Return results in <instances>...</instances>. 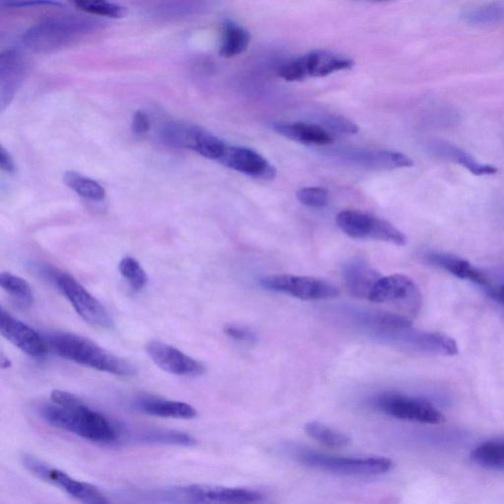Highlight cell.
Listing matches in <instances>:
<instances>
[{
  "label": "cell",
  "instance_id": "cell-1",
  "mask_svg": "<svg viewBox=\"0 0 504 504\" xmlns=\"http://www.w3.org/2000/svg\"><path fill=\"white\" fill-rule=\"evenodd\" d=\"M50 399L53 404H45L39 409L47 424L97 445L124 444L125 426L88 407L77 395L54 390Z\"/></svg>",
  "mask_w": 504,
  "mask_h": 504
},
{
  "label": "cell",
  "instance_id": "cell-2",
  "mask_svg": "<svg viewBox=\"0 0 504 504\" xmlns=\"http://www.w3.org/2000/svg\"><path fill=\"white\" fill-rule=\"evenodd\" d=\"M104 22L83 16H63L34 25L22 37L23 44L35 53H52L84 39L103 27Z\"/></svg>",
  "mask_w": 504,
  "mask_h": 504
},
{
  "label": "cell",
  "instance_id": "cell-3",
  "mask_svg": "<svg viewBox=\"0 0 504 504\" xmlns=\"http://www.w3.org/2000/svg\"><path fill=\"white\" fill-rule=\"evenodd\" d=\"M46 340L56 355L86 368L124 377L136 374L134 365L129 361L80 335L55 333L46 337Z\"/></svg>",
  "mask_w": 504,
  "mask_h": 504
},
{
  "label": "cell",
  "instance_id": "cell-4",
  "mask_svg": "<svg viewBox=\"0 0 504 504\" xmlns=\"http://www.w3.org/2000/svg\"><path fill=\"white\" fill-rule=\"evenodd\" d=\"M141 497L158 504H251L262 499L256 490L204 485L144 490Z\"/></svg>",
  "mask_w": 504,
  "mask_h": 504
},
{
  "label": "cell",
  "instance_id": "cell-5",
  "mask_svg": "<svg viewBox=\"0 0 504 504\" xmlns=\"http://www.w3.org/2000/svg\"><path fill=\"white\" fill-rule=\"evenodd\" d=\"M293 457L308 467L346 476H373L389 472L394 462L384 457H345L299 448Z\"/></svg>",
  "mask_w": 504,
  "mask_h": 504
},
{
  "label": "cell",
  "instance_id": "cell-6",
  "mask_svg": "<svg viewBox=\"0 0 504 504\" xmlns=\"http://www.w3.org/2000/svg\"><path fill=\"white\" fill-rule=\"evenodd\" d=\"M21 462L23 467L39 480L58 488L82 504H113L95 486L77 480L68 473L53 467L52 465L28 453H24Z\"/></svg>",
  "mask_w": 504,
  "mask_h": 504
},
{
  "label": "cell",
  "instance_id": "cell-7",
  "mask_svg": "<svg viewBox=\"0 0 504 504\" xmlns=\"http://www.w3.org/2000/svg\"><path fill=\"white\" fill-rule=\"evenodd\" d=\"M338 228L352 238H371L376 241L403 247L407 244V236L396 226L384 220L359 210H345L336 217Z\"/></svg>",
  "mask_w": 504,
  "mask_h": 504
},
{
  "label": "cell",
  "instance_id": "cell-8",
  "mask_svg": "<svg viewBox=\"0 0 504 504\" xmlns=\"http://www.w3.org/2000/svg\"><path fill=\"white\" fill-rule=\"evenodd\" d=\"M47 274L84 321L100 329H110L112 320L102 302L88 292L72 276L55 269L47 270Z\"/></svg>",
  "mask_w": 504,
  "mask_h": 504
},
{
  "label": "cell",
  "instance_id": "cell-9",
  "mask_svg": "<svg viewBox=\"0 0 504 504\" xmlns=\"http://www.w3.org/2000/svg\"><path fill=\"white\" fill-rule=\"evenodd\" d=\"M373 406L399 420L421 424L444 423L446 417L432 403L397 393H385L374 398Z\"/></svg>",
  "mask_w": 504,
  "mask_h": 504
},
{
  "label": "cell",
  "instance_id": "cell-10",
  "mask_svg": "<svg viewBox=\"0 0 504 504\" xmlns=\"http://www.w3.org/2000/svg\"><path fill=\"white\" fill-rule=\"evenodd\" d=\"M268 291L286 294L302 300H326L338 298L336 286L314 277L278 274L264 277L259 281Z\"/></svg>",
  "mask_w": 504,
  "mask_h": 504
},
{
  "label": "cell",
  "instance_id": "cell-11",
  "mask_svg": "<svg viewBox=\"0 0 504 504\" xmlns=\"http://www.w3.org/2000/svg\"><path fill=\"white\" fill-rule=\"evenodd\" d=\"M374 304L394 305L410 314L418 312L422 304L419 287L408 276H383L369 296Z\"/></svg>",
  "mask_w": 504,
  "mask_h": 504
},
{
  "label": "cell",
  "instance_id": "cell-12",
  "mask_svg": "<svg viewBox=\"0 0 504 504\" xmlns=\"http://www.w3.org/2000/svg\"><path fill=\"white\" fill-rule=\"evenodd\" d=\"M146 352L158 368L171 374L197 377L206 373L205 365L184 354L169 344L151 341L145 346Z\"/></svg>",
  "mask_w": 504,
  "mask_h": 504
},
{
  "label": "cell",
  "instance_id": "cell-13",
  "mask_svg": "<svg viewBox=\"0 0 504 504\" xmlns=\"http://www.w3.org/2000/svg\"><path fill=\"white\" fill-rule=\"evenodd\" d=\"M0 332L25 354L34 358H43L49 350L46 337L41 336L26 323L0 310Z\"/></svg>",
  "mask_w": 504,
  "mask_h": 504
},
{
  "label": "cell",
  "instance_id": "cell-14",
  "mask_svg": "<svg viewBox=\"0 0 504 504\" xmlns=\"http://www.w3.org/2000/svg\"><path fill=\"white\" fill-rule=\"evenodd\" d=\"M219 163L226 168L257 180L272 181L277 175L276 168L268 159L256 150L243 146L228 145Z\"/></svg>",
  "mask_w": 504,
  "mask_h": 504
},
{
  "label": "cell",
  "instance_id": "cell-15",
  "mask_svg": "<svg viewBox=\"0 0 504 504\" xmlns=\"http://www.w3.org/2000/svg\"><path fill=\"white\" fill-rule=\"evenodd\" d=\"M336 156L358 167L371 170H397L413 167V160L390 150L343 149Z\"/></svg>",
  "mask_w": 504,
  "mask_h": 504
},
{
  "label": "cell",
  "instance_id": "cell-16",
  "mask_svg": "<svg viewBox=\"0 0 504 504\" xmlns=\"http://www.w3.org/2000/svg\"><path fill=\"white\" fill-rule=\"evenodd\" d=\"M26 63L16 49H8L0 56V106L2 110L10 104L23 81Z\"/></svg>",
  "mask_w": 504,
  "mask_h": 504
},
{
  "label": "cell",
  "instance_id": "cell-17",
  "mask_svg": "<svg viewBox=\"0 0 504 504\" xmlns=\"http://www.w3.org/2000/svg\"><path fill=\"white\" fill-rule=\"evenodd\" d=\"M299 59L306 79L329 77L337 71L350 69L355 65L352 58L324 49L312 50L307 55L299 57Z\"/></svg>",
  "mask_w": 504,
  "mask_h": 504
},
{
  "label": "cell",
  "instance_id": "cell-18",
  "mask_svg": "<svg viewBox=\"0 0 504 504\" xmlns=\"http://www.w3.org/2000/svg\"><path fill=\"white\" fill-rule=\"evenodd\" d=\"M342 276L349 293L369 299L373 289L383 275L362 258H354L344 264Z\"/></svg>",
  "mask_w": 504,
  "mask_h": 504
},
{
  "label": "cell",
  "instance_id": "cell-19",
  "mask_svg": "<svg viewBox=\"0 0 504 504\" xmlns=\"http://www.w3.org/2000/svg\"><path fill=\"white\" fill-rule=\"evenodd\" d=\"M192 447L196 439L186 433L159 427L128 428L126 444Z\"/></svg>",
  "mask_w": 504,
  "mask_h": 504
},
{
  "label": "cell",
  "instance_id": "cell-20",
  "mask_svg": "<svg viewBox=\"0 0 504 504\" xmlns=\"http://www.w3.org/2000/svg\"><path fill=\"white\" fill-rule=\"evenodd\" d=\"M134 408L153 417L192 420L197 417V411L187 403L154 396H142L134 401Z\"/></svg>",
  "mask_w": 504,
  "mask_h": 504
},
{
  "label": "cell",
  "instance_id": "cell-21",
  "mask_svg": "<svg viewBox=\"0 0 504 504\" xmlns=\"http://www.w3.org/2000/svg\"><path fill=\"white\" fill-rule=\"evenodd\" d=\"M272 129L289 141L305 145L324 146L332 144L334 137L323 126L302 122H273Z\"/></svg>",
  "mask_w": 504,
  "mask_h": 504
},
{
  "label": "cell",
  "instance_id": "cell-22",
  "mask_svg": "<svg viewBox=\"0 0 504 504\" xmlns=\"http://www.w3.org/2000/svg\"><path fill=\"white\" fill-rule=\"evenodd\" d=\"M425 260L432 266L444 269L459 279L471 281L484 287L485 289L490 287L486 274L473 267L467 260L444 254V252H430L425 255Z\"/></svg>",
  "mask_w": 504,
  "mask_h": 504
},
{
  "label": "cell",
  "instance_id": "cell-23",
  "mask_svg": "<svg viewBox=\"0 0 504 504\" xmlns=\"http://www.w3.org/2000/svg\"><path fill=\"white\" fill-rule=\"evenodd\" d=\"M430 150L436 156L459 163L475 175H493L498 173L496 167L477 161L472 155L455 144L436 142L431 144Z\"/></svg>",
  "mask_w": 504,
  "mask_h": 504
},
{
  "label": "cell",
  "instance_id": "cell-24",
  "mask_svg": "<svg viewBox=\"0 0 504 504\" xmlns=\"http://www.w3.org/2000/svg\"><path fill=\"white\" fill-rule=\"evenodd\" d=\"M251 40L250 33L232 20L223 23L222 40L219 54L225 58L242 55L247 49Z\"/></svg>",
  "mask_w": 504,
  "mask_h": 504
},
{
  "label": "cell",
  "instance_id": "cell-25",
  "mask_svg": "<svg viewBox=\"0 0 504 504\" xmlns=\"http://www.w3.org/2000/svg\"><path fill=\"white\" fill-rule=\"evenodd\" d=\"M201 131L199 126L173 121L163 126L161 135L163 142L172 147L194 150Z\"/></svg>",
  "mask_w": 504,
  "mask_h": 504
},
{
  "label": "cell",
  "instance_id": "cell-26",
  "mask_svg": "<svg viewBox=\"0 0 504 504\" xmlns=\"http://www.w3.org/2000/svg\"><path fill=\"white\" fill-rule=\"evenodd\" d=\"M471 459L481 467L504 471V440H489L471 452Z\"/></svg>",
  "mask_w": 504,
  "mask_h": 504
},
{
  "label": "cell",
  "instance_id": "cell-27",
  "mask_svg": "<svg viewBox=\"0 0 504 504\" xmlns=\"http://www.w3.org/2000/svg\"><path fill=\"white\" fill-rule=\"evenodd\" d=\"M63 181L71 191L85 199L102 201L106 197V191L102 185L79 173L67 172Z\"/></svg>",
  "mask_w": 504,
  "mask_h": 504
},
{
  "label": "cell",
  "instance_id": "cell-28",
  "mask_svg": "<svg viewBox=\"0 0 504 504\" xmlns=\"http://www.w3.org/2000/svg\"><path fill=\"white\" fill-rule=\"evenodd\" d=\"M0 286L12 299H15L23 308H30L34 304V294L30 284L9 272L0 275Z\"/></svg>",
  "mask_w": 504,
  "mask_h": 504
},
{
  "label": "cell",
  "instance_id": "cell-29",
  "mask_svg": "<svg viewBox=\"0 0 504 504\" xmlns=\"http://www.w3.org/2000/svg\"><path fill=\"white\" fill-rule=\"evenodd\" d=\"M462 18L475 26H488L504 20V4L494 3L466 9Z\"/></svg>",
  "mask_w": 504,
  "mask_h": 504
},
{
  "label": "cell",
  "instance_id": "cell-30",
  "mask_svg": "<svg viewBox=\"0 0 504 504\" xmlns=\"http://www.w3.org/2000/svg\"><path fill=\"white\" fill-rule=\"evenodd\" d=\"M307 435L318 443L331 448H343L350 445V438L341 432L333 430L320 422H310L305 425Z\"/></svg>",
  "mask_w": 504,
  "mask_h": 504
},
{
  "label": "cell",
  "instance_id": "cell-31",
  "mask_svg": "<svg viewBox=\"0 0 504 504\" xmlns=\"http://www.w3.org/2000/svg\"><path fill=\"white\" fill-rule=\"evenodd\" d=\"M228 147L219 137L205 131H201L194 146L195 152L207 159L220 161Z\"/></svg>",
  "mask_w": 504,
  "mask_h": 504
},
{
  "label": "cell",
  "instance_id": "cell-32",
  "mask_svg": "<svg viewBox=\"0 0 504 504\" xmlns=\"http://www.w3.org/2000/svg\"><path fill=\"white\" fill-rule=\"evenodd\" d=\"M119 269L125 281L130 284L134 291H142L146 287L148 276L141 263L135 258L123 257L120 262Z\"/></svg>",
  "mask_w": 504,
  "mask_h": 504
},
{
  "label": "cell",
  "instance_id": "cell-33",
  "mask_svg": "<svg viewBox=\"0 0 504 504\" xmlns=\"http://www.w3.org/2000/svg\"><path fill=\"white\" fill-rule=\"evenodd\" d=\"M74 5L88 15L121 18L125 14L122 6L108 2H99V0H80V2L79 0Z\"/></svg>",
  "mask_w": 504,
  "mask_h": 504
},
{
  "label": "cell",
  "instance_id": "cell-34",
  "mask_svg": "<svg viewBox=\"0 0 504 504\" xmlns=\"http://www.w3.org/2000/svg\"><path fill=\"white\" fill-rule=\"evenodd\" d=\"M297 198L302 205L310 208H323L329 205L331 195L324 187L307 186L299 189Z\"/></svg>",
  "mask_w": 504,
  "mask_h": 504
},
{
  "label": "cell",
  "instance_id": "cell-35",
  "mask_svg": "<svg viewBox=\"0 0 504 504\" xmlns=\"http://www.w3.org/2000/svg\"><path fill=\"white\" fill-rule=\"evenodd\" d=\"M324 129L339 134H357L359 126L351 120L338 115H326L321 119Z\"/></svg>",
  "mask_w": 504,
  "mask_h": 504
},
{
  "label": "cell",
  "instance_id": "cell-36",
  "mask_svg": "<svg viewBox=\"0 0 504 504\" xmlns=\"http://www.w3.org/2000/svg\"><path fill=\"white\" fill-rule=\"evenodd\" d=\"M224 332L226 336L235 340V341L246 344H256L257 336L254 331L248 327L230 324L224 327Z\"/></svg>",
  "mask_w": 504,
  "mask_h": 504
},
{
  "label": "cell",
  "instance_id": "cell-37",
  "mask_svg": "<svg viewBox=\"0 0 504 504\" xmlns=\"http://www.w3.org/2000/svg\"><path fill=\"white\" fill-rule=\"evenodd\" d=\"M150 121L146 113L142 110H138L132 119V131L135 134H145L150 130Z\"/></svg>",
  "mask_w": 504,
  "mask_h": 504
},
{
  "label": "cell",
  "instance_id": "cell-38",
  "mask_svg": "<svg viewBox=\"0 0 504 504\" xmlns=\"http://www.w3.org/2000/svg\"><path fill=\"white\" fill-rule=\"evenodd\" d=\"M0 165L2 169L9 173H14L16 172V163L14 159L10 156L4 146L0 148Z\"/></svg>",
  "mask_w": 504,
  "mask_h": 504
},
{
  "label": "cell",
  "instance_id": "cell-39",
  "mask_svg": "<svg viewBox=\"0 0 504 504\" xmlns=\"http://www.w3.org/2000/svg\"><path fill=\"white\" fill-rule=\"evenodd\" d=\"M486 292L491 299H494L500 304L504 305V285L499 287H488L486 289Z\"/></svg>",
  "mask_w": 504,
  "mask_h": 504
},
{
  "label": "cell",
  "instance_id": "cell-40",
  "mask_svg": "<svg viewBox=\"0 0 504 504\" xmlns=\"http://www.w3.org/2000/svg\"><path fill=\"white\" fill-rule=\"evenodd\" d=\"M58 5L60 4L58 3H52V2H17V3H7V6H14V7H25V6H34V5Z\"/></svg>",
  "mask_w": 504,
  "mask_h": 504
},
{
  "label": "cell",
  "instance_id": "cell-41",
  "mask_svg": "<svg viewBox=\"0 0 504 504\" xmlns=\"http://www.w3.org/2000/svg\"><path fill=\"white\" fill-rule=\"evenodd\" d=\"M0 365H2L3 370H7L11 368L12 362L9 358L5 357L4 354L2 355V359H0Z\"/></svg>",
  "mask_w": 504,
  "mask_h": 504
}]
</instances>
